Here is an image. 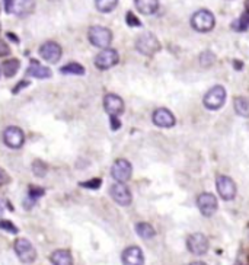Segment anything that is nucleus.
Here are the masks:
<instances>
[{"label": "nucleus", "instance_id": "f257e3e1", "mask_svg": "<svg viewBox=\"0 0 249 265\" xmlns=\"http://www.w3.org/2000/svg\"><path fill=\"white\" fill-rule=\"evenodd\" d=\"M88 37H89V41L92 45L98 47V48H108V45L111 44L113 41V32L105 28V26H99V25H95L89 28V32H88Z\"/></svg>", "mask_w": 249, "mask_h": 265}, {"label": "nucleus", "instance_id": "f03ea898", "mask_svg": "<svg viewBox=\"0 0 249 265\" xmlns=\"http://www.w3.org/2000/svg\"><path fill=\"white\" fill-rule=\"evenodd\" d=\"M191 25L198 32H208V31H211L214 28L216 19H214V15L210 10L201 9V10H198V12H195L192 15Z\"/></svg>", "mask_w": 249, "mask_h": 265}, {"label": "nucleus", "instance_id": "7ed1b4c3", "mask_svg": "<svg viewBox=\"0 0 249 265\" xmlns=\"http://www.w3.org/2000/svg\"><path fill=\"white\" fill-rule=\"evenodd\" d=\"M226 102V89L223 86L211 88L204 96V107L210 111H216L223 107Z\"/></svg>", "mask_w": 249, "mask_h": 265}, {"label": "nucleus", "instance_id": "20e7f679", "mask_svg": "<svg viewBox=\"0 0 249 265\" xmlns=\"http://www.w3.org/2000/svg\"><path fill=\"white\" fill-rule=\"evenodd\" d=\"M136 48L138 53L144 54V56H153L155 53H158L160 50L159 40L150 32H144L137 38Z\"/></svg>", "mask_w": 249, "mask_h": 265}, {"label": "nucleus", "instance_id": "39448f33", "mask_svg": "<svg viewBox=\"0 0 249 265\" xmlns=\"http://www.w3.org/2000/svg\"><path fill=\"white\" fill-rule=\"evenodd\" d=\"M13 248H15V252L18 255V258L22 261L23 264H32L37 260V251H35V248L32 246V243L29 242L28 239H25V238L16 239Z\"/></svg>", "mask_w": 249, "mask_h": 265}, {"label": "nucleus", "instance_id": "423d86ee", "mask_svg": "<svg viewBox=\"0 0 249 265\" xmlns=\"http://www.w3.org/2000/svg\"><path fill=\"white\" fill-rule=\"evenodd\" d=\"M133 174V168H131V163L125 159H117L114 162L113 168H111V175L117 181V182H127Z\"/></svg>", "mask_w": 249, "mask_h": 265}, {"label": "nucleus", "instance_id": "0eeeda50", "mask_svg": "<svg viewBox=\"0 0 249 265\" xmlns=\"http://www.w3.org/2000/svg\"><path fill=\"white\" fill-rule=\"evenodd\" d=\"M3 141L10 149H21L25 141V134L19 127H15V126L7 127L3 132Z\"/></svg>", "mask_w": 249, "mask_h": 265}, {"label": "nucleus", "instance_id": "6e6552de", "mask_svg": "<svg viewBox=\"0 0 249 265\" xmlns=\"http://www.w3.org/2000/svg\"><path fill=\"white\" fill-rule=\"evenodd\" d=\"M118 60H120V57H118V53L115 50L105 48L95 57V66L98 67L99 70H108V68L115 66L118 63Z\"/></svg>", "mask_w": 249, "mask_h": 265}, {"label": "nucleus", "instance_id": "1a4fd4ad", "mask_svg": "<svg viewBox=\"0 0 249 265\" xmlns=\"http://www.w3.org/2000/svg\"><path fill=\"white\" fill-rule=\"evenodd\" d=\"M216 187H217V193L219 196L226 201H230L236 197V184L233 182V179L225 175H220L216 181Z\"/></svg>", "mask_w": 249, "mask_h": 265}, {"label": "nucleus", "instance_id": "9d476101", "mask_svg": "<svg viewBox=\"0 0 249 265\" xmlns=\"http://www.w3.org/2000/svg\"><path fill=\"white\" fill-rule=\"evenodd\" d=\"M62 54H63L62 47L54 41H47L40 47V56L47 63H57L62 59Z\"/></svg>", "mask_w": 249, "mask_h": 265}, {"label": "nucleus", "instance_id": "9b49d317", "mask_svg": "<svg viewBox=\"0 0 249 265\" xmlns=\"http://www.w3.org/2000/svg\"><path fill=\"white\" fill-rule=\"evenodd\" d=\"M187 246H188V251L197 257L207 254L208 251V239L204 236L203 233H194L188 238L187 241Z\"/></svg>", "mask_w": 249, "mask_h": 265}, {"label": "nucleus", "instance_id": "f8f14e48", "mask_svg": "<svg viewBox=\"0 0 249 265\" xmlns=\"http://www.w3.org/2000/svg\"><path fill=\"white\" fill-rule=\"evenodd\" d=\"M110 194L113 199L118 204V205H130L131 204V199H133V196L128 190L127 185L121 184V182H117L114 184L110 190Z\"/></svg>", "mask_w": 249, "mask_h": 265}, {"label": "nucleus", "instance_id": "ddd939ff", "mask_svg": "<svg viewBox=\"0 0 249 265\" xmlns=\"http://www.w3.org/2000/svg\"><path fill=\"white\" fill-rule=\"evenodd\" d=\"M197 205H198V208H200V211H201L203 216L210 217L217 210V199L213 194H210V193H203L197 199Z\"/></svg>", "mask_w": 249, "mask_h": 265}, {"label": "nucleus", "instance_id": "4468645a", "mask_svg": "<svg viewBox=\"0 0 249 265\" xmlns=\"http://www.w3.org/2000/svg\"><path fill=\"white\" fill-rule=\"evenodd\" d=\"M104 108L108 112L110 117H118L124 111V102H123V99L118 95L108 93L104 98Z\"/></svg>", "mask_w": 249, "mask_h": 265}, {"label": "nucleus", "instance_id": "2eb2a0df", "mask_svg": "<svg viewBox=\"0 0 249 265\" xmlns=\"http://www.w3.org/2000/svg\"><path fill=\"white\" fill-rule=\"evenodd\" d=\"M123 265H144V255L138 246H128L123 252Z\"/></svg>", "mask_w": 249, "mask_h": 265}, {"label": "nucleus", "instance_id": "dca6fc26", "mask_svg": "<svg viewBox=\"0 0 249 265\" xmlns=\"http://www.w3.org/2000/svg\"><path fill=\"white\" fill-rule=\"evenodd\" d=\"M35 9L34 0H12L10 3V12L15 13L19 18H25L31 15Z\"/></svg>", "mask_w": 249, "mask_h": 265}, {"label": "nucleus", "instance_id": "f3484780", "mask_svg": "<svg viewBox=\"0 0 249 265\" xmlns=\"http://www.w3.org/2000/svg\"><path fill=\"white\" fill-rule=\"evenodd\" d=\"M153 123L162 129H171L175 126V117L171 111L159 108L153 112Z\"/></svg>", "mask_w": 249, "mask_h": 265}, {"label": "nucleus", "instance_id": "a211bd4d", "mask_svg": "<svg viewBox=\"0 0 249 265\" xmlns=\"http://www.w3.org/2000/svg\"><path fill=\"white\" fill-rule=\"evenodd\" d=\"M26 74L35 79H50L53 73L48 67L40 65L38 62H32L26 68Z\"/></svg>", "mask_w": 249, "mask_h": 265}, {"label": "nucleus", "instance_id": "6ab92c4d", "mask_svg": "<svg viewBox=\"0 0 249 265\" xmlns=\"http://www.w3.org/2000/svg\"><path fill=\"white\" fill-rule=\"evenodd\" d=\"M53 265H73V257L67 249H57L50 257Z\"/></svg>", "mask_w": 249, "mask_h": 265}, {"label": "nucleus", "instance_id": "aec40b11", "mask_svg": "<svg viewBox=\"0 0 249 265\" xmlns=\"http://www.w3.org/2000/svg\"><path fill=\"white\" fill-rule=\"evenodd\" d=\"M137 10L143 15H152L158 10L159 0H134Z\"/></svg>", "mask_w": 249, "mask_h": 265}, {"label": "nucleus", "instance_id": "412c9836", "mask_svg": "<svg viewBox=\"0 0 249 265\" xmlns=\"http://www.w3.org/2000/svg\"><path fill=\"white\" fill-rule=\"evenodd\" d=\"M136 232L137 235H138L140 238H143V239H152V238H155V235H156V230H155L153 226L149 224V223H137Z\"/></svg>", "mask_w": 249, "mask_h": 265}, {"label": "nucleus", "instance_id": "4be33fe9", "mask_svg": "<svg viewBox=\"0 0 249 265\" xmlns=\"http://www.w3.org/2000/svg\"><path fill=\"white\" fill-rule=\"evenodd\" d=\"M233 105H235V111H236V114H238V115H241V117H249V99L248 98H245V96H239V98H236V99H235Z\"/></svg>", "mask_w": 249, "mask_h": 265}, {"label": "nucleus", "instance_id": "5701e85b", "mask_svg": "<svg viewBox=\"0 0 249 265\" xmlns=\"http://www.w3.org/2000/svg\"><path fill=\"white\" fill-rule=\"evenodd\" d=\"M19 67H21L19 60H16V59H10V60H7V62L3 63V67H1V68H3V73H4L6 77H13V76L18 73Z\"/></svg>", "mask_w": 249, "mask_h": 265}, {"label": "nucleus", "instance_id": "b1692460", "mask_svg": "<svg viewBox=\"0 0 249 265\" xmlns=\"http://www.w3.org/2000/svg\"><path fill=\"white\" fill-rule=\"evenodd\" d=\"M60 71L63 74H74V76H82L85 74V67L79 63H68L66 66H63L60 68Z\"/></svg>", "mask_w": 249, "mask_h": 265}, {"label": "nucleus", "instance_id": "393cba45", "mask_svg": "<svg viewBox=\"0 0 249 265\" xmlns=\"http://www.w3.org/2000/svg\"><path fill=\"white\" fill-rule=\"evenodd\" d=\"M117 4H118V0H95L96 9H98L99 12H102V13L113 12Z\"/></svg>", "mask_w": 249, "mask_h": 265}, {"label": "nucleus", "instance_id": "a878e982", "mask_svg": "<svg viewBox=\"0 0 249 265\" xmlns=\"http://www.w3.org/2000/svg\"><path fill=\"white\" fill-rule=\"evenodd\" d=\"M32 171L37 177H44L47 174V166L41 160H35L34 165H32Z\"/></svg>", "mask_w": 249, "mask_h": 265}, {"label": "nucleus", "instance_id": "bb28decb", "mask_svg": "<svg viewBox=\"0 0 249 265\" xmlns=\"http://www.w3.org/2000/svg\"><path fill=\"white\" fill-rule=\"evenodd\" d=\"M0 229H1V230H6V232H9V233H13V235L18 233V227H16L12 221L9 220H0Z\"/></svg>", "mask_w": 249, "mask_h": 265}, {"label": "nucleus", "instance_id": "cd10ccee", "mask_svg": "<svg viewBox=\"0 0 249 265\" xmlns=\"http://www.w3.org/2000/svg\"><path fill=\"white\" fill-rule=\"evenodd\" d=\"M216 60V57L213 56V53H210V51H205L201 54V57H200V62H201V66H211V63Z\"/></svg>", "mask_w": 249, "mask_h": 265}, {"label": "nucleus", "instance_id": "c85d7f7f", "mask_svg": "<svg viewBox=\"0 0 249 265\" xmlns=\"http://www.w3.org/2000/svg\"><path fill=\"white\" fill-rule=\"evenodd\" d=\"M248 25H249V16L248 15H244L239 21H236V22L233 23V28L238 29V31H245V29L248 28Z\"/></svg>", "mask_w": 249, "mask_h": 265}, {"label": "nucleus", "instance_id": "c756f323", "mask_svg": "<svg viewBox=\"0 0 249 265\" xmlns=\"http://www.w3.org/2000/svg\"><path fill=\"white\" fill-rule=\"evenodd\" d=\"M80 187L89 188V190H98V188L101 187V179H99V178H93V179L88 181V182H82Z\"/></svg>", "mask_w": 249, "mask_h": 265}, {"label": "nucleus", "instance_id": "7c9ffc66", "mask_svg": "<svg viewBox=\"0 0 249 265\" xmlns=\"http://www.w3.org/2000/svg\"><path fill=\"white\" fill-rule=\"evenodd\" d=\"M127 23H128L130 26H140V25H141L140 21L137 19L136 16H134L131 12H128V13H127Z\"/></svg>", "mask_w": 249, "mask_h": 265}, {"label": "nucleus", "instance_id": "2f4dec72", "mask_svg": "<svg viewBox=\"0 0 249 265\" xmlns=\"http://www.w3.org/2000/svg\"><path fill=\"white\" fill-rule=\"evenodd\" d=\"M9 53H10V48L7 47V44H6L4 41H1V40H0V57L7 56Z\"/></svg>", "mask_w": 249, "mask_h": 265}, {"label": "nucleus", "instance_id": "473e14b6", "mask_svg": "<svg viewBox=\"0 0 249 265\" xmlns=\"http://www.w3.org/2000/svg\"><path fill=\"white\" fill-rule=\"evenodd\" d=\"M10 181V178H9V175L0 168V185H4V184H7Z\"/></svg>", "mask_w": 249, "mask_h": 265}, {"label": "nucleus", "instance_id": "72a5a7b5", "mask_svg": "<svg viewBox=\"0 0 249 265\" xmlns=\"http://www.w3.org/2000/svg\"><path fill=\"white\" fill-rule=\"evenodd\" d=\"M121 126V123L118 121V117H111V129L113 130H118Z\"/></svg>", "mask_w": 249, "mask_h": 265}, {"label": "nucleus", "instance_id": "f704fd0d", "mask_svg": "<svg viewBox=\"0 0 249 265\" xmlns=\"http://www.w3.org/2000/svg\"><path fill=\"white\" fill-rule=\"evenodd\" d=\"M191 265H205V264H204V263H192Z\"/></svg>", "mask_w": 249, "mask_h": 265}, {"label": "nucleus", "instance_id": "c9c22d12", "mask_svg": "<svg viewBox=\"0 0 249 265\" xmlns=\"http://www.w3.org/2000/svg\"><path fill=\"white\" fill-rule=\"evenodd\" d=\"M3 213V205H1V202H0V214Z\"/></svg>", "mask_w": 249, "mask_h": 265}, {"label": "nucleus", "instance_id": "e433bc0d", "mask_svg": "<svg viewBox=\"0 0 249 265\" xmlns=\"http://www.w3.org/2000/svg\"><path fill=\"white\" fill-rule=\"evenodd\" d=\"M247 9H248L249 12V0H247Z\"/></svg>", "mask_w": 249, "mask_h": 265}]
</instances>
